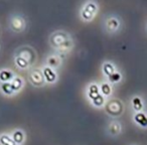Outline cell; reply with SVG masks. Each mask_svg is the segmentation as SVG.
<instances>
[{
  "label": "cell",
  "mask_w": 147,
  "mask_h": 145,
  "mask_svg": "<svg viewBox=\"0 0 147 145\" xmlns=\"http://www.w3.org/2000/svg\"><path fill=\"white\" fill-rule=\"evenodd\" d=\"M99 88L96 84H92L89 88V97H90L92 100H94L95 98L99 96Z\"/></svg>",
  "instance_id": "cell-4"
},
{
  "label": "cell",
  "mask_w": 147,
  "mask_h": 145,
  "mask_svg": "<svg viewBox=\"0 0 147 145\" xmlns=\"http://www.w3.org/2000/svg\"><path fill=\"white\" fill-rule=\"evenodd\" d=\"M43 76H45V80L47 81V82H55V79H57V75H55V73L53 71V69H51V67H45V69H43Z\"/></svg>",
  "instance_id": "cell-2"
},
{
  "label": "cell",
  "mask_w": 147,
  "mask_h": 145,
  "mask_svg": "<svg viewBox=\"0 0 147 145\" xmlns=\"http://www.w3.org/2000/svg\"><path fill=\"white\" fill-rule=\"evenodd\" d=\"M121 76L119 73H117V71H114L113 74H111L110 76H109V79H110L111 82H118L119 80H120Z\"/></svg>",
  "instance_id": "cell-17"
},
{
  "label": "cell",
  "mask_w": 147,
  "mask_h": 145,
  "mask_svg": "<svg viewBox=\"0 0 147 145\" xmlns=\"http://www.w3.org/2000/svg\"><path fill=\"white\" fill-rule=\"evenodd\" d=\"M1 89H2V91L5 93V94H11V93L13 92L12 87H11V84H10V83H8V82L3 83V84L1 85Z\"/></svg>",
  "instance_id": "cell-11"
},
{
  "label": "cell",
  "mask_w": 147,
  "mask_h": 145,
  "mask_svg": "<svg viewBox=\"0 0 147 145\" xmlns=\"http://www.w3.org/2000/svg\"><path fill=\"white\" fill-rule=\"evenodd\" d=\"M97 10V6L96 4H95L94 2H89L86 4V6L84 7V9H83L82 11V16L84 19H87V20H89V19H92L93 15H94V13L96 12Z\"/></svg>",
  "instance_id": "cell-1"
},
{
  "label": "cell",
  "mask_w": 147,
  "mask_h": 145,
  "mask_svg": "<svg viewBox=\"0 0 147 145\" xmlns=\"http://www.w3.org/2000/svg\"><path fill=\"white\" fill-rule=\"evenodd\" d=\"M133 106H134V109L137 111H140L142 109V102H141L140 98L138 97H135L133 99Z\"/></svg>",
  "instance_id": "cell-12"
},
{
  "label": "cell",
  "mask_w": 147,
  "mask_h": 145,
  "mask_svg": "<svg viewBox=\"0 0 147 145\" xmlns=\"http://www.w3.org/2000/svg\"><path fill=\"white\" fill-rule=\"evenodd\" d=\"M101 90H102L104 95H109L111 93V87L107 83H103L102 86H101Z\"/></svg>",
  "instance_id": "cell-15"
},
{
  "label": "cell",
  "mask_w": 147,
  "mask_h": 145,
  "mask_svg": "<svg viewBox=\"0 0 147 145\" xmlns=\"http://www.w3.org/2000/svg\"><path fill=\"white\" fill-rule=\"evenodd\" d=\"M93 104L96 105V106H102L103 103H104V97L102 95H99L97 98H95L94 100H92Z\"/></svg>",
  "instance_id": "cell-14"
},
{
  "label": "cell",
  "mask_w": 147,
  "mask_h": 145,
  "mask_svg": "<svg viewBox=\"0 0 147 145\" xmlns=\"http://www.w3.org/2000/svg\"><path fill=\"white\" fill-rule=\"evenodd\" d=\"M118 25H119L118 21H117L115 18H111V19H109L108 22H107V27H108V29L110 28V26H113V27H112L113 29H116L117 27H118Z\"/></svg>",
  "instance_id": "cell-13"
},
{
  "label": "cell",
  "mask_w": 147,
  "mask_h": 145,
  "mask_svg": "<svg viewBox=\"0 0 147 145\" xmlns=\"http://www.w3.org/2000/svg\"><path fill=\"white\" fill-rule=\"evenodd\" d=\"M10 84H11V87H12V90L16 91L20 89L21 85H22V82H21L20 78H14L12 82H10Z\"/></svg>",
  "instance_id": "cell-8"
},
{
  "label": "cell",
  "mask_w": 147,
  "mask_h": 145,
  "mask_svg": "<svg viewBox=\"0 0 147 145\" xmlns=\"http://www.w3.org/2000/svg\"><path fill=\"white\" fill-rule=\"evenodd\" d=\"M33 77H34V78L32 79V83H34V84H36V85L42 83L43 78H42V74H41V73H39V71H33Z\"/></svg>",
  "instance_id": "cell-10"
},
{
  "label": "cell",
  "mask_w": 147,
  "mask_h": 145,
  "mask_svg": "<svg viewBox=\"0 0 147 145\" xmlns=\"http://www.w3.org/2000/svg\"><path fill=\"white\" fill-rule=\"evenodd\" d=\"M23 138H24V136H23V133L21 132L20 130H17L13 133V140H14L15 142L21 143L23 141Z\"/></svg>",
  "instance_id": "cell-9"
},
{
  "label": "cell",
  "mask_w": 147,
  "mask_h": 145,
  "mask_svg": "<svg viewBox=\"0 0 147 145\" xmlns=\"http://www.w3.org/2000/svg\"><path fill=\"white\" fill-rule=\"evenodd\" d=\"M0 143L2 145H16L15 141L7 135H1L0 136Z\"/></svg>",
  "instance_id": "cell-6"
},
{
  "label": "cell",
  "mask_w": 147,
  "mask_h": 145,
  "mask_svg": "<svg viewBox=\"0 0 147 145\" xmlns=\"http://www.w3.org/2000/svg\"><path fill=\"white\" fill-rule=\"evenodd\" d=\"M16 63L20 67H26L27 65H28V63H27V61H25V59H23V57H19L16 59Z\"/></svg>",
  "instance_id": "cell-16"
},
{
  "label": "cell",
  "mask_w": 147,
  "mask_h": 145,
  "mask_svg": "<svg viewBox=\"0 0 147 145\" xmlns=\"http://www.w3.org/2000/svg\"><path fill=\"white\" fill-rule=\"evenodd\" d=\"M134 119L138 124L141 125V126H143V127L147 126V116L145 113H137L134 116Z\"/></svg>",
  "instance_id": "cell-3"
},
{
  "label": "cell",
  "mask_w": 147,
  "mask_h": 145,
  "mask_svg": "<svg viewBox=\"0 0 147 145\" xmlns=\"http://www.w3.org/2000/svg\"><path fill=\"white\" fill-rule=\"evenodd\" d=\"M12 78V73L10 71H7V69H3V71H0V80L3 81L4 83H6L7 81L11 80Z\"/></svg>",
  "instance_id": "cell-5"
},
{
  "label": "cell",
  "mask_w": 147,
  "mask_h": 145,
  "mask_svg": "<svg viewBox=\"0 0 147 145\" xmlns=\"http://www.w3.org/2000/svg\"><path fill=\"white\" fill-rule=\"evenodd\" d=\"M103 71L106 75H108V77L110 76L111 74H113L115 71L114 69V65L110 63H104V67H103Z\"/></svg>",
  "instance_id": "cell-7"
}]
</instances>
